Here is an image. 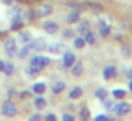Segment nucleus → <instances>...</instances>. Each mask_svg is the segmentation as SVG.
<instances>
[{
  "instance_id": "nucleus-7",
  "label": "nucleus",
  "mask_w": 132,
  "mask_h": 121,
  "mask_svg": "<svg viewBox=\"0 0 132 121\" xmlns=\"http://www.w3.org/2000/svg\"><path fill=\"white\" fill-rule=\"evenodd\" d=\"M51 12H53V6H50V4H41L37 9V12H36V16H38V17H46V16L51 14Z\"/></svg>"
},
{
  "instance_id": "nucleus-30",
  "label": "nucleus",
  "mask_w": 132,
  "mask_h": 121,
  "mask_svg": "<svg viewBox=\"0 0 132 121\" xmlns=\"http://www.w3.org/2000/svg\"><path fill=\"white\" fill-rule=\"evenodd\" d=\"M20 95H21V98H23V100H27V98H31V93H30V91H23Z\"/></svg>"
},
{
  "instance_id": "nucleus-4",
  "label": "nucleus",
  "mask_w": 132,
  "mask_h": 121,
  "mask_svg": "<svg viewBox=\"0 0 132 121\" xmlns=\"http://www.w3.org/2000/svg\"><path fill=\"white\" fill-rule=\"evenodd\" d=\"M112 111H114L117 115H125V114H128V112L131 111V104L119 103V104H117V105L112 107Z\"/></svg>"
},
{
  "instance_id": "nucleus-24",
  "label": "nucleus",
  "mask_w": 132,
  "mask_h": 121,
  "mask_svg": "<svg viewBox=\"0 0 132 121\" xmlns=\"http://www.w3.org/2000/svg\"><path fill=\"white\" fill-rule=\"evenodd\" d=\"M74 46L77 47V49H82L84 46H85V40H84V37H77L74 40Z\"/></svg>"
},
{
  "instance_id": "nucleus-18",
  "label": "nucleus",
  "mask_w": 132,
  "mask_h": 121,
  "mask_svg": "<svg viewBox=\"0 0 132 121\" xmlns=\"http://www.w3.org/2000/svg\"><path fill=\"white\" fill-rule=\"evenodd\" d=\"M109 33H111V26H109V24H101V27H100V34L102 36V37H106Z\"/></svg>"
},
{
  "instance_id": "nucleus-23",
  "label": "nucleus",
  "mask_w": 132,
  "mask_h": 121,
  "mask_svg": "<svg viewBox=\"0 0 132 121\" xmlns=\"http://www.w3.org/2000/svg\"><path fill=\"white\" fill-rule=\"evenodd\" d=\"M30 50H31V47H30V44L29 46H24L23 49L20 50V51H19V57L20 58H24V57H27V56H29V51Z\"/></svg>"
},
{
  "instance_id": "nucleus-19",
  "label": "nucleus",
  "mask_w": 132,
  "mask_h": 121,
  "mask_svg": "<svg viewBox=\"0 0 132 121\" xmlns=\"http://www.w3.org/2000/svg\"><path fill=\"white\" fill-rule=\"evenodd\" d=\"M40 71H41V70H38L37 67H33V66H29L26 69L27 75H30V77H36L37 74H40Z\"/></svg>"
},
{
  "instance_id": "nucleus-2",
  "label": "nucleus",
  "mask_w": 132,
  "mask_h": 121,
  "mask_svg": "<svg viewBox=\"0 0 132 121\" xmlns=\"http://www.w3.org/2000/svg\"><path fill=\"white\" fill-rule=\"evenodd\" d=\"M4 51L9 57H14L16 53H17V46H16L14 39H7L4 41Z\"/></svg>"
},
{
  "instance_id": "nucleus-20",
  "label": "nucleus",
  "mask_w": 132,
  "mask_h": 121,
  "mask_svg": "<svg viewBox=\"0 0 132 121\" xmlns=\"http://www.w3.org/2000/svg\"><path fill=\"white\" fill-rule=\"evenodd\" d=\"M3 71H4L6 75H12L13 71H14V66H13V63H4Z\"/></svg>"
},
{
  "instance_id": "nucleus-36",
  "label": "nucleus",
  "mask_w": 132,
  "mask_h": 121,
  "mask_svg": "<svg viewBox=\"0 0 132 121\" xmlns=\"http://www.w3.org/2000/svg\"><path fill=\"white\" fill-rule=\"evenodd\" d=\"M3 67H4V63L0 60V71H3Z\"/></svg>"
},
{
  "instance_id": "nucleus-37",
  "label": "nucleus",
  "mask_w": 132,
  "mask_h": 121,
  "mask_svg": "<svg viewBox=\"0 0 132 121\" xmlns=\"http://www.w3.org/2000/svg\"><path fill=\"white\" fill-rule=\"evenodd\" d=\"M128 77H129V78H132V69L128 71Z\"/></svg>"
},
{
  "instance_id": "nucleus-15",
  "label": "nucleus",
  "mask_w": 132,
  "mask_h": 121,
  "mask_svg": "<svg viewBox=\"0 0 132 121\" xmlns=\"http://www.w3.org/2000/svg\"><path fill=\"white\" fill-rule=\"evenodd\" d=\"M80 20V13L78 12H71L68 14V17H67V21H68V23H77V21Z\"/></svg>"
},
{
  "instance_id": "nucleus-6",
  "label": "nucleus",
  "mask_w": 132,
  "mask_h": 121,
  "mask_svg": "<svg viewBox=\"0 0 132 121\" xmlns=\"http://www.w3.org/2000/svg\"><path fill=\"white\" fill-rule=\"evenodd\" d=\"M30 47H31L33 50H37V51H41V50L46 49V40L44 39H34V40L30 41Z\"/></svg>"
},
{
  "instance_id": "nucleus-3",
  "label": "nucleus",
  "mask_w": 132,
  "mask_h": 121,
  "mask_svg": "<svg viewBox=\"0 0 132 121\" xmlns=\"http://www.w3.org/2000/svg\"><path fill=\"white\" fill-rule=\"evenodd\" d=\"M2 112H3L6 117H14V115L17 114V107H16V104L12 103V101H6V103L3 104Z\"/></svg>"
},
{
  "instance_id": "nucleus-29",
  "label": "nucleus",
  "mask_w": 132,
  "mask_h": 121,
  "mask_svg": "<svg viewBox=\"0 0 132 121\" xmlns=\"http://www.w3.org/2000/svg\"><path fill=\"white\" fill-rule=\"evenodd\" d=\"M122 56H123V57H126V58L131 57V49H129L128 46L122 47Z\"/></svg>"
},
{
  "instance_id": "nucleus-32",
  "label": "nucleus",
  "mask_w": 132,
  "mask_h": 121,
  "mask_svg": "<svg viewBox=\"0 0 132 121\" xmlns=\"http://www.w3.org/2000/svg\"><path fill=\"white\" fill-rule=\"evenodd\" d=\"M46 120L47 121H55V120H57V117H55L54 114H47L46 115Z\"/></svg>"
},
{
  "instance_id": "nucleus-21",
  "label": "nucleus",
  "mask_w": 132,
  "mask_h": 121,
  "mask_svg": "<svg viewBox=\"0 0 132 121\" xmlns=\"http://www.w3.org/2000/svg\"><path fill=\"white\" fill-rule=\"evenodd\" d=\"M106 95H108V91H106L105 88H98L97 91H95V97L100 98V100H105Z\"/></svg>"
},
{
  "instance_id": "nucleus-14",
  "label": "nucleus",
  "mask_w": 132,
  "mask_h": 121,
  "mask_svg": "<svg viewBox=\"0 0 132 121\" xmlns=\"http://www.w3.org/2000/svg\"><path fill=\"white\" fill-rule=\"evenodd\" d=\"M84 40H85V43H88V44H95V41H97V36H95L92 32H87Z\"/></svg>"
},
{
  "instance_id": "nucleus-8",
  "label": "nucleus",
  "mask_w": 132,
  "mask_h": 121,
  "mask_svg": "<svg viewBox=\"0 0 132 121\" xmlns=\"http://www.w3.org/2000/svg\"><path fill=\"white\" fill-rule=\"evenodd\" d=\"M43 27H44V30H46L48 34H55L57 33V30H58V24L55 23V21H46V23L43 24Z\"/></svg>"
},
{
  "instance_id": "nucleus-31",
  "label": "nucleus",
  "mask_w": 132,
  "mask_h": 121,
  "mask_svg": "<svg viewBox=\"0 0 132 121\" xmlns=\"http://www.w3.org/2000/svg\"><path fill=\"white\" fill-rule=\"evenodd\" d=\"M72 36H74V30L67 29L65 32H64V37H72Z\"/></svg>"
},
{
  "instance_id": "nucleus-26",
  "label": "nucleus",
  "mask_w": 132,
  "mask_h": 121,
  "mask_svg": "<svg viewBox=\"0 0 132 121\" xmlns=\"http://www.w3.org/2000/svg\"><path fill=\"white\" fill-rule=\"evenodd\" d=\"M21 29V21L19 17H14V21L12 24V30H20Z\"/></svg>"
},
{
  "instance_id": "nucleus-34",
  "label": "nucleus",
  "mask_w": 132,
  "mask_h": 121,
  "mask_svg": "<svg viewBox=\"0 0 132 121\" xmlns=\"http://www.w3.org/2000/svg\"><path fill=\"white\" fill-rule=\"evenodd\" d=\"M95 120H108V117H106V115H104V114H100V115H97V117H95Z\"/></svg>"
},
{
  "instance_id": "nucleus-28",
  "label": "nucleus",
  "mask_w": 132,
  "mask_h": 121,
  "mask_svg": "<svg viewBox=\"0 0 132 121\" xmlns=\"http://www.w3.org/2000/svg\"><path fill=\"white\" fill-rule=\"evenodd\" d=\"M80 117L82 118V120H87V118H89V110H88V108H82V110H81Z\"/></svg>"
},
{
  "instance_id": "nucleus-17",
  "label": "nucleus",
  "mask_w": 132,
  "mask_h": 121,
  "mask_svg": "<svg viewBox=\"0 0 132 121\" xmlns=\"http://www.w3.org/2000/svg\"><path fill=\"white\" fill-rule=\"evenodd\" d=\"M34 105H36V108H37V110H43L44 107L47 105V103H46V100H44L43 97H37L34 100Z\"/></svg>"
},
{
  "instance_id": "nucleus-12",
  "label": "nucleus",
  "mask_w": 132,
  "mask_h": 121,
  "mask_svg": "<svg viewBox=\"0 0 132 121\" xmlns=\"http://www.w3.org/2000/svg\"><path fill=\"white\" fill-rule=\"evenodd\" d=\"M81 95H82V88L78 86H75L74 88L70 91V98H72V100H75V98H80Z\"/></svg>"
},
{
  "instance_id": "nucleus-16",
  "label": "nucleus",
  "mask_w": 132,
  "mask_h": 121,
  "mask_svg": "<svg viewBox=\"0 0 132 121\" xmlns=\"http://www.w3.org/2000/svg\"><path fill=\"white\" fill-rule=\"evenodd\" d=\"M33 91L37 93V94H43V93L46 91V84L44 83H36L34 86H33Z\"/></svg>"
},
{
  "instance_id": "nucleus-22",
  "label": "nucleus",
  "mask_w": 132,
  "mask_h": 121,
  "mask_svg": "<svg viewBox=\"0 0 132 121\" xmlns=\"http://www.w3.org/2000/svg\"><path fill=\"white\" fill-rule=\"evenodd\" d=\"M77 32H78V33H82V34H85L87 32H89V24L87 23V21H84V23H80V26H78Z\"/></svg>"
},
{
  "instance_id": "nucleus-1",
  "label": "nucleus",
  "mask_w": 132,
  "mask_h": 121,
  "mask_svg": "<svg viewBox=\"0 0 132 121\" xmlns=\"http://www.w3.org/2000/svg\"><path fill=\"white\" fill-rule=\"evenodd\" d=\"M48 64H50V58L44 57V56H36V57H33L31 61H30V66L37 67L38 70H43L44 67H47Z\"/></svg>"
},
{
  "instance_id": "nucleus-38",
  "label": "nucleus",
  "mask_w": 132,
  "mask_h": 121,
  "mask_svg": "<svg viewBox=\"0 0 132 121\" xmlns=\"http://www.w3.org/2000/svg\"><path fill=\"white\" fill-rule=\"evenodd\" d=\"M129 90L132 91V80H131V83H129Z\"/></svg>"
},
{
  "instance_id": "nucleus-11",
  "label": "nucleus",
  "mask_w": 132,
  "mask_h": 121,
  "mask_svg": "<svg viewBox=\"0 0 132 121\" xmlns=\"http://www.w3.org/2000/svg\"><path fill=\"white\" fill-rule=\"evenodd\" d=\"M84 71V67H82V63H74L71 66V74L75 75V77H80Z\"/></svg>"
},
{
  "instance_id": "nucleus-35",
  "label": "nucleus",
  "mask_w": 132,
  "mask_h": 121,
  "mask_svg": "<svg viewBox=\"0 0 132 121\" xmlns=\"http://www.w3.org/2000/svg\"><path fill=\"white\" fill-rule=\"evenodd\" d=\"M30 120H31V121H34V120H40V114H36V115H31V117H30Z\"/></svg>"
},
{
  "instance_id": "nucleus-27",
  "label": "nucleus",
  "mask_w": 132,
  "mask_h": 121,
  "mask_svg": "<svg viewBox=\"0 0 132 121\" xmlns=\"http://www.w3.org/2000/svg\"><path fill=\"white\" fill-rule=\"evenodd\" d=\"M112 95H114L115 98H123L125 97V91H123V90H114V91H112Z\"/></svg>"
},
{
  "instance_id": "nucleus-33",
  "label": "nucleus",
  "mask_w": 132,
  "mask_h": 121,
  "mask_svg": "<svg viewBox=\"0 0 132 121\" xmlns=\"http://www.w3.org/2000/svg\"><path fill=\"white\" fill-rule=\"evenodd\" d=\"M63 120L64 121H74V117L70 114H65V115H63Z\"/></svg>"
},
{
  "instance_id": "nucleus-25",
  "label": "nucleus",
  "mask_w": 132,
  "mask_h": 121,
  "mask_svg": "<svg viewBox=\"0 0 132 121\" xmlns=\"http://www.w3.org/2000/svg\"><path fill=\"white\" fill-rule=\"evenodd\" d=\"M20 39H21V41H23V43H27V41L31 40V34H30L29 32H23L20 34Z\"/></svg>"
},
{
  "instance_id": "nucleus-13",
  "label": "nucleus",
  "mask_w": 132,
  "mask_h": 121,
  "mask_svg": "<svg viewBox=\"0 0 132 121\" xmlns=\"http://www.w3.org/2000/svg\"><path fill=\"white\" fill-rule=\"evenodd\" d=\"M64 88H65V83H63V81H58V83H55L54 86H53V93L54 94H60L61 91H64Z\"/></svg>"
},
{
  "instance_id": "nucleus-10",
  "label": "nucleus",
  "mask_w": 132,
  "mask_h": 121,
  "mask_svg": "<svg viewBox=\"0 0 132 121\" xmlns=\"http://www.w3.org/2000/svg\"><path fill=\"white\" fill-rule=\"evenodd\" d=\"M75 63V56L70 51H65L64 53V66L65 67H71L72 64Z\"/></svg>"
},
{
  "instance_id": "nucleus-9",
  "label": "nucleus",
  "mask_w": 132,
  "mask_h": 121,
  "mask_svg": "<svg viewBox=\"0 0 132 121\" xmlns=\"http://www.w3.org/2000/svg\"><path fill=\"white\" fill-rule=\"evenodd\" d=\"M104 78L105 80H111V78H114L115 75H117V69H115L114 66H108L104 69Z\"/></svg>"
},
{
  "instance_id": "nucleus-5",
  "label": "nucleus",
  "mask_w": 132,
  "mask_h": 121,
  "mask_svg": "<svg viewBox=\"0 0 132 121\" xmlns=\"http://www.w3.org/2000/svg\"><path fill=\"white\" fill-rule=\"evenodd\" d=\"M48 51L50 53H54V54H63V53L68 51L65 44H61V43H54L48 47Z\"/></svg>"
}]
</instances>
